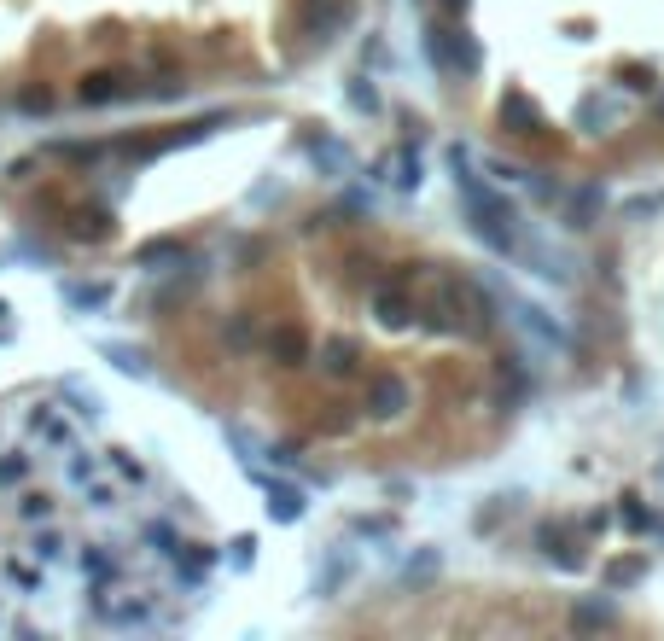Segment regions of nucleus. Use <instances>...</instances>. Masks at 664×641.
Returning a JSON list of instances; mask_svg holds the SVG:
<instances>
[{"instance_id": "obj_16", "label": "nucleus", "mask_w": 664, "mask_h": 641, "mask_svg": "<svg viewBox=\"0 0 664 641\" xmlns=\"http://www.w3.org/2000/svg\"><path fill=\"white\" fill-rule=\"evenodd\" d=\"M47 513H53V507L41 502V496H30V502H24V519H47Z\"/></svg>"}, {"instance_id": "obj_4", "label": "nucleus", "mask_w": 664, "mask_h": 641, "mask_svg": "<svg viewBox=\"0 0 664 641\" xmlns=\"http://www.w3.org/2000/svg\"><path fill=\"white\" fill-rule=\"evenodd\" d=\"M169 257H181V245H175V239H152V245H140V251H134V263H140V269L169 263Z\"/></svg>"}, {"instance_id": "obj_2", "label": "nucleus", "mask_w": 664, "mask_h": 641, "mask_svg": "<svg viewBox=\"0 0 664 641\" xmlns=\"http://www.w3.org/2000/svg\"><path fill=\"white\" fill-rule=\"evenodd\" d=\"M402 403H408L402 379H373V414H402Z\"/></svg>"}, {"instance_id": "obj_13", "label": "nucleus", "mask_w": 664, "mask_h": 641, "mask_svg": "<svg viewBox=\"0 0 664 641\" xmlns=\"http://www.w3.org/2000/svg\"><path fill=\"white\" fill-rule=\"evenodd\" d=\"M30 473V461H6V467H0V484H12V478H24Z\"/></svg>"}, {"instance_id": "obj_9", "label": "nucleus", "mask_w": 664, "mask_h": 641, "mask_svg": "<svg viewBox=\"0 0 664 641\" xmlns=\"http://www.w3.org/2000/svg\"><path fill=\"white\" fill-rule=\"evenodd\" d=\"M65 397L76 403V414H100V397H94V391H82V385H65Z\"/></svg>"}, {"instance_id": "obj_7", "label": "nucleus", "mask_w": 664, "mask_h": 641, "mask_svg": "<svg viewBox=\"0 0 664 641\" xmlns=\"http://www.w3.org/2000/svg\"><path fill=\"white\" fill-rule=\"evenodd\" d=\"M350 356H356L350 344H327V350H321V362H327V373H350Z\"/></svg>"}, {"instance_id": "obj_11", "label": "nucleus", "mask_w": 664, "mask_h": 641, "mask_svg": "<svg viewBox=\"0 0 664 641\" xmlns=\"http://www.w3.org/2000/svg\"><path fill=\"white\" fill-rule=\"evenodd\" d=\"M117 473H129L134 484H140V478H146V467H140V461H134V455H123V449H117Z\"/></svg>"}, {"instance_id": "obj_12", "label": "nucleus", "mask_w": 664, "mask_h": 641, "mask_svg": "<svg viewBox=\"0 0 664 641\" xmlns=\"http://www.w3.org/2000/svg\"><path fill=\"white\" fill-rule=\"evenodd\" d=\"M59 548H65V537H53V531H47V537H41V548H35V554H41V560H53Z\"/></svg>"}, {"instance_id": "obj_8", "label": "nucleus", "mask_w": 664, "mask_h": 641, "mask_svg": "<svg viewBox=\"0 0 664 641\" xmlns=\"http://www.w3.org/2000/svg\"><path fill=\"white\" fill-rule=\"evenodd\" d=\"M105 298H111L105 286H70V304L76 309H94V304H105Z\"/></svg>"}, {"instance_id": "obj_5", "label": "nucleus", "mask_w": 664, "mask_h": 641, "mask_svg": "<svg viewBox=\"0 0 664 641\" xmlns=\"http://www.w3.org/2000/svg\"><path fill=\"white\" fill-rule=\"evenodd\" d=\"M117 94H123L117 76H88V82H82V100L88 105H105V100H117Z\"/></svg>"}, {"instance_id": "obj_15", "label": "nucleus", "mask_w": 664, "mask_h": 641, "mask_svg": "<svg viewBox=\"0 0 664 641\" xmlns=\"http://www.w3.org/2000/svg\"><path fill=\"white\" fill-rule=\"evenodd\" d=\"M47 105H53V94H47V88H41V94H24V111H47Z\"/></svg>"}, {"instance_id": "obj_10", "label": "nucleus", "mask_w": 664, "mask_h": 641, "mask_svg": "<svg viewBox=\"0 0 664 641\" xmlns=\"http://www.w3.org/2000/svg\"><path fill=\"white\" fill-rule=\"evenodd\" d=\"M152 542H158V554H181V548H175V531H169V525H152Z\"/></svg>"}, {"instance_id": "obj_1", "label": "nucleus", "mask_w": 664, "mask_h": 641, "mask_svg": "<svg viewBox=\"0 0 664 641\" xmlns=\"http://www.w3.org/2000/svg\"><path fill=\"white\" fill-rule=\"evenodd\" d=\"M268 513H274L280 525L303 519V490H298V484H268Z\"/></svg>"}, {"instance_id": "obj_17", "label": "nucleus", "mask_w": 664, "mask_h": 641, "mask_svg": "<svg viewBox=\"0 0 664 641\" xmlns=\"http://www.w3.org/2000/svg\"><path fill=\"white\" fill-rule=\"evenodd\" d=\"M0 315H6V304H0Z\"/></svg>"}, {"instance_id": "obj_3", "label": "nucleus", "mask_w": 664, "mask_h": 641, "mask_svg": "<svg viewBox=\"0 0 664 641\" xmlns=\"http://www.w3.org/2000/svg\"><path fill=\"white\" fill-rule=\"evenodd\" d=\"M105 356H111V362H117L123 373H134V379H146V373H152L146 350H129V344H105Z\"/></svg>"}, {"instance_id": "obj_14", "label": "nucleus", "mask_w": 664, "mask_h": 641, "mask_svg": "<svg viewBox=\"0 0 664 641\" xmlns=\"http://www.w3.org/2000/svg\"><path fill=\"white\" fill-rule=\"evenodd\" d=\"M274 344H280V356H298V350H303V338H298V333H280Z\"/></svg>"}, {"instance_id": "obj_6", "label": "nucleus", "mask_w": 664, "mask_h": 641, "mask_svg": "<svg viewBox=\"0 0 664 641\" xmlns=\"http://www.w3.org/2000/svg\"><path fill=\"white\" fill-rule=\"evenodd\" d=\"M35 432H41V438H53V443H65V438H70L65 420H59L53 408H35Z\"/></svg>"}]
</instances>
